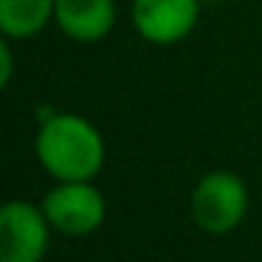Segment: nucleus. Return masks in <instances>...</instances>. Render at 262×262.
<instances>
[{
    "label": "nucleus",
    "mask_w": 262,
    "mask_h": 262,
    "mask_svg": "<svg viewBox=\"0 0 262 262\" xmlns=\"http://www.w3.org/2000/svg\"><path fill=\"white\" fill-rule=\"evenodd\" d=\"M37 158L57 181H91L104 161V141L88 119L57 113L37 133Z\"/></svg>",
    "instance_id": "nucleus-1"
},
{
    "label": "nucleus",
    "mask_w": 262,
    "mask_h": 262,
    "mask_svg": "<svg viewBox=\"0 0 262 262\" xmlns=\"http://www.w3.org/2000/svg\"><path fill=\"white\" fill-rule=\"evenodd\" d=\"M248 209V189L234 172H209L192 194V217L203 231L226 234L239 226Z\"/></svg>",
    "instance_id": "nucleus-2"
},
{
    "label": "nucleus",
    "mask_w": 262,
    "mask_h": 262,
    "mask_svg": "<svg viewBox=\"0 0 262 262\" xmlns=\"http://www.w3.org/2000/svg\"><path fill=\"white\" fill-rule=\"evenodd\" d=\"M48 223L68 237L93 234L104 220V198L88 181H62L42 200Z\"/></svg>",
    "instance_id": "nucleus-3"
},
{
    "label": "nucleus",
    "mask_w": 262,
    "mask_h": 262,
    "mask_svg": "<svg viewBox=\"0 0 262 262\" xmlns=\"http://www.w3.org/2000/svg\"><path fill=\"white\" fill-rule=\"evenodd\" d=\"M48 248L42 206L12 200L0 211V262H40Z\"/></svg>",
    "instance_id": "nucleus-4"
},
{
    "label": "nucleus",
    "mask_w": 262,
    "mask_h": 262,
    "mask_svg": "<svg viewBox=\"0 0 262 262\" xmlns=\"http://www.w3.org/2000/svg\"><path fill=\"white\" fill-rule=\"evenodd\" d=\"M198 17L200 0H133V23L155 46H172L189 37Z\"/></svg>",
    "instance_id": "nucleus-5"
},
{
    "label": "nucleus",
    "mask_w": 262,
    "mask_h": 262,
    "mask_svg": "<svg viewBox=\"0 0 262 262\" xmlns=\"http://www.w3.org/2000/svg\"><path fill=\"white\" fill-rule=\"evenodd\" d=\"M54 20L74 40L96 42L113 29L116 6L113 0H57Z\"/></svg>",
    "instance_id": "nucleus-6"
},
{
    "label": "nucleus",
    "mask_w": 262,
    "mask_h": 262,
    "mask_svg": "<svg viewBox=\"0 0 262 262\" xmlns=\"http://www.w3.org/2000/svg\"><path fill=\"white\" fill-rule=\"evenodd\" d=\"M57 0H0V29L12 40L40 34L54 17Z\"/></svg>",
    "instance_id": "nucleus-7"
},
{
    "label": "nucleus",
    "mask_w": 262,
    "mask_h": 262,
    "mask_svg": "<svg viewBox=\"0 0 262 262\" xmlns=\"http://www.w3.org/2000/svg\"><path fill=\"white\" fill-rule=\"evenodd\" d=\"M0 59H3V74H0V82L9 85V79H12V48H9L6 42L0 46Z\"/></svg>",
    "instance_id": "nucleus-8"
}]
</instances>
